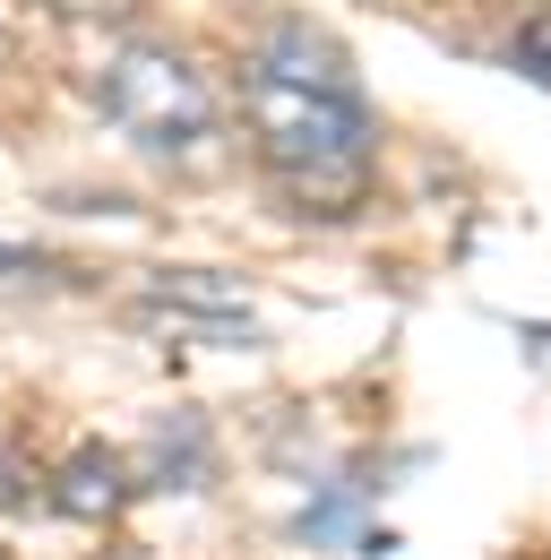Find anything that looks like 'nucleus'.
<instances>
[{"instance_id":"1","label":"nucleus","mask_w":551,"mask_h":560,"mask_svg":"<svg viewBox=\"0 0 551 560\" xmlns=\"http://www.w3.org/2000/svg\"><path fill=\"white\" fill-rule=\"evenodd\" d=\"M242 113H250L259 155L319 215H337L362 190L371 121H362V104H353L344 78H302V70H284V61H268V52H250L242 61Z\"/></svg>"},{"instance_id":"2","label":"nucleus","mask_w":551,"mask_h":560,"mask_svg":"<svg viewBox=\"0 0 551 560\" xmlns=\"http://www.w3.org/2000/svg\"><path fill=\"white\" fill-rule=\"evenodd\" d=\"M104 113L146 139L155 155H190V147L215 130V86H207L181 52H164V44H130V52H113V70H104Z\"/></svg>"},{"instance_id":"3","label":"nucleus","mask_w":551,"mask_h":560,"mask_svg":"<svg viewBox=\"0 0 551 560\" xmlns=\"http://www.w3.org/2000/svg\"><path fill=\"white\" fill-rule=\"evenodd\" d=\"M121 500H130V483H121V457H113V448H86V457L61 466V509L69 517H113Z\"/></svg>"},{"instance_id":"4","label":"nucleus","mask_w":551,"mask_h":560,"mask_svg":"<svg viewBox=\"0 0 551 560\" xmlns=\"http://www.w3.org/2000/svg\"><path fill=\"white\" fill-rule=\"evenodd\" d=\"M155 466H164L181 491H199V422H190V415L164 422V448H155Z\"/></svg>"},{"instance_id":"5","label":"nucleus","mask_w":551,"mask_h":560,"mask_svg":"<svg viewBox=\"0 0 551 560\" xmlns=\"http://www.w3.org/2000/svg\"><path fill=\"white\" fill-rule=\"evenodd\" d=\"M508 61H517V70L535 78V86H551V18H526V26H517Z\"/></svg>"},{"instance_id":"6","label":"nucleus","mask_w":551,"mask_h":560,"mask_svg":"<svg viewBox=\"0 0 551 560\" xmlns=\"http://www.w3.org/2000/svg\"><path fill=\"white\" fill-rule=\"evenodd\" d=\"M52 9H69V18H121V9H138V0H52Z\"/></svg>"},{"instance_id":"7","label":"nucleus","mask_w":551,"mask_h":560,"mask_svg":"<svg viewBox=\"0 0 551 560\" xmlns=\"http://www.w3.org/2000/svg\"><path fill=\"white\" fill-rule=\"evenodd\" d=\"M17 268H52L44 250H17V242H0V277H17Z\"/></svg>"},{"instance_id":"8","label":"nucleus","mask_w":551,"mask_h":560,"mask_svg":"<svg viewBox=\"0 0 551 560\" xmlns=\"http://www.w3.org/2000/svg\"><path fill=\"white\" fill-rule=\"evenodd\" d=\"M0 52H9V35H0Z\"/></svg>"}]
</instances>
